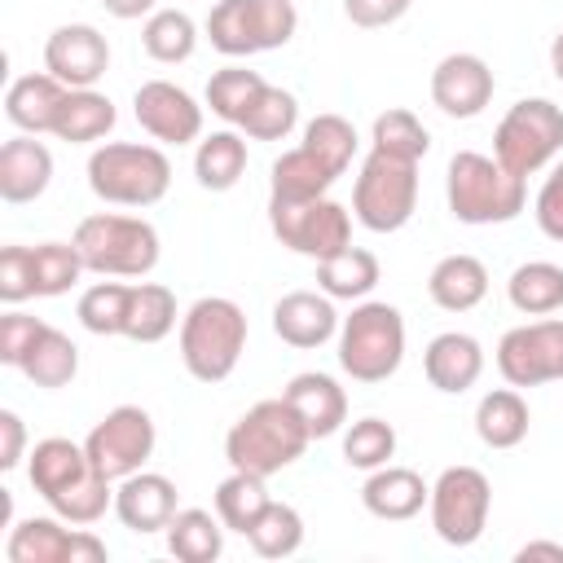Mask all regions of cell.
Returning <instances> with one entry per match:
<instances>
[{
    "mask_svg": "<svg viewBox=\"0 0 563 563\" xmlns=\"http://www.w3.org/2000/svg\"><path fill=\"white\" fill-rule=\"evenodd\" d=\"M110 550L88 528H66L62 515H31L9 528L4 559L9 563H101Z\"/></svg>",
    "mask_w": 563,
    "mask_h": 563,
    "instance_id": "13",
    "label": "cell"
},
{
    "mask_svg": "<svg viewBox=\"0 0 563 563\" xmlns=\"http://www.w3.org/2000/svg\"><path fill=\"white\" fill-rule=\"evenodd\" d=\"M66 92H70V88H66L62 79H53L48 70L18 75V79L9 84V92H4V119H9L18 132H31V136L53 132Z\"/></svg>",
    "mask_w": 563,
    "mask_h": 563,
    "instance_id": "25",
    "label": "cell"
},
{
    "mask_svg": "<svg viewBox=\"0 0 563 563\" xmlns=\"http://www.w3.org/2000/svg\"><path fill=\"white\" fill-rule=\"evenodd\" d=\"M246 541L260 559H290L303 545V515L286 501H268L264 515L251 523Z\"/></svg>",
    "mask_w": 563,
    "mask_h": 563,
    "instance_id": "39",
    "label": "cell"
},
{
    "mask_svg": "<svg viewBox=\"0 0 563 563\" xmlns=\"http://www.w3.org/2000/svg\"><path fill=\"white\" fill-rule=\"evenodd\" d=\"M559 150H563V106H554L550 97L515 101L493 132V158L523 180L545 163H554Z\"/></svg>",
    "mask_w": 563,
    "mask_h": 563,
    "instance_id": "9",
    "label": "cell"
},
{
    "mask_svg": "<svg viewBox=\"0 0 563 563\" xmlns=\"http://www.w3.org/2000/svg\"><path fill=\"white\" fill-rule=\"evenodd\" d=\"M369 150H383V154H396V158H413L422 163L427 150H431V132L422 128V119L405 106H391L374 119V132H369Z\"/></svg>",
    "mask_w": 563,
    "mask_h": 563,
    "instance_id": "40",
    "label": "cell"
},
{
    "mask_svg": "<svg viewBox=\"0 0 563 563\" xmlns=\"http://www.w3.org/2000/svg\"><path fill=\"white\" fill-rule=\"evenodd\" d=\"M114 101L97 88H70L62 110H57V123H53V136L66 141V145H92L101 141L110 128H114Z\"/></svg>",
    "mask_w": 563,
    "mask_h": 563,
    "instance_id": "28",
    "label": "cell"
},
{
    "mask_svg": "<svg viewBox=\"0 0 563 563\" xmlns=\"http://www.w3.org/2000/svg\"><path fill=\"white\" fill-rule=\"evenodd\" d=\"M409 4H413V0H343V13H347L352 26L374 31V26L400 22V18L409 13Z\"/></svg>",
    "mask_w": 563,
    "mask_h": 563,
    "instance_id": "49",
    "label": "cell"
},
{
    "mask_svg": "<svg viewBox=\"0 0 563 563\" xmlns=\"http://www.w3.org/2000/svg\"><path fill=\"white\" fill-rule=\"evenodd\" d=\"M550 70H554V79L563 84V31L550 40Z\"/></svg>",
    "mask_w": 563,
    "mask_h": 563,
    "instance_id": "53",
    "label": "cell"
},
{
    "mask_svg": "<svg viewBox=\"0 0 563 563\" xmlns=\"http://www.w3.org/2000/svg\"><path fill=\"white\" fill-rule=\"evenodd\" d=\"M132 114L158 145H189L202 136V106L172 79H145L132 92Z\"/></svg>",
    "mask_w": 563,
    "mask_h": 563,
    "instance_id": "15",
    "label": "cell"
},
{
    "mask_svg": "<svg viewBox=\"0 0 563 563\" xmlns=\"http://www.w3.org/2000/svg\"><path fill=\"white\" fill-rule=\"evenodd\" d=\"M44 325L48 321H40V317H26V312H18V303L0 317V361L4 365H22V356L35 347V339L44 334Z\"/></svg>",
    "mask_w": 563,
    "mask_h": 563,
    "instance_id": "47",
    "label": "cell"
},
{
    "mask_svg": "<svg viewBox=\"0 0 563 563\" xmlns=\"http://www.w3.org/2000/svg\"><path fill=\"white\" fill-rule=\"evenodd\" d=\"M246 352V312L224 295H202L180 317V361L198 383H224Z\"/></svg>",
    "mask_w": 563,
    "mask_h": 563,
    "instance_id": "3",
    "label": "cell"
},
{
    "mask_svg": "<svg viewBox=\"0 0 563 563\" xmlns=\"http://www.w3.org/2000/svg\"><path fill=\"white\" fill-rule=\"evenodd\" d=\"M268 229L273 238L308 260H330L352 246V211L334 198H303V202H273L268 198Z\"/></svg>",
    "mask_w": 563,
    "mask_h": 563,
    "instance_id": "11",
    "label": "cell"
},
{
    "mask_svg": "<svg viewBox=\"0 0 563 563\" xmlns=\"http://www.w3.org/2000/svg\"><path fill=\"white\" fill-rule=\"evenodd\" d=\"M427 295L444 312H471L488 295V268H484V260H475L466 251L435 260V268L427 273Z\"/></svg>",
    "mask_w": 563,
    "mask_h": 563,
    "instance_id": "26",
    "label": "cell"
},
{
    "mask_svg": "<svg viewBox=\"0 0 563 563\" xmlns=\"http://www.w3.org/2000/svg\"><path fill=\"white\" fill-rule=\"evenodd\" d=\"M273 334L290 347H321L339 334V312L325 290H290L273 303Z\"/></svg>",
    "mask_w": 563,
    "mask_h": 563,
    "instance_id": "19",
    "label": "cell"
},
{
    "mask_svg": "<svg viewBox=\"0 0 563 563\" xmlns=\"http://www.w3.org/2000/svg\"><path fill=\"white\" fill-rule=\"evenodd\" d=\"M176 510H180L176 506V484L158 471H136V475L114 484V515L128 532H141V537L167 532Z\"/></svg>",
    "mask_w": 563,
    "mask_h": 563,
    "instance_id": "18",
    "label": "cell"
},
{
    "mask_svg": "<svg viewBox=\"0 0 563 563\" xmlns=\"http://www.w3.org/2000/svg\"><path fill=\"white\" fill-rule=\"evenodd\" d=\"M128 299H132V286L128 282H92L79 303H75V317L88 334H123V321H128Z\"/></svg>",
    "mask_w": 563,
    "mask_h": 563,
    "instance_id": "42",
    "label": "cell"
},
{
    "mask_svg": "<svg viewBox=\"0 0 563 563\" xmlns=\"http://www.w3.org/2000/svg\"><path fill=\"white\" fill-rule=\"evenodd\" d=\"M141 48L163 66L189 62L194 48H198V26L185 9H154L141 26Z\"/></svg>",
    "mask_w": 563,
    "mask_h": 563,
    "instance_id": "37",
    "label": "cell"
},
{
    "mask_svg": "<svg viewBox=\"0 0 563 563\" xmlns=\"http://www.w3.org/2000/svg\"><path fill=\"white\" fill-rule=\"evenodd\" d=\"M26 457V427L13 409H0V471H13Z\"/></svg>",
    "mask_w": 563,
    "mask_h": 563,
    "instance_id": "50",
    "label": "cell"
},
{
    "mask_svg": "<svg viewBox=\"0 0 563 563\" xmlns=\"http://www.w3.org/2000/svg\"><path fill=\"white\" fill-rule=\"evenodd\" d=\"M101 9H106L110 18L132 22V18H150V13H154V0H101Z\"/></svg>",
    "mask_w": 563,
    "mask_h": 563,
    "instance_id": "51",
    "label": "cell"
},
{
    "mask_svg": "<svg viewBox=\"0 0 563 563\" xmlns=\"http://www.w3.org/2000/svg\"><path fill=\"white\" fill-rule=\"evenodd\" d=\"M506 295L523 317H550L563 308V268L550 260H528L510 273Z\"/></svg>",
    "mask_w": 563,
    "mask_h": 563,
    "instance_id": "34",
    "label": "cell"
},
{
    "mask_svg": "<svg viewBox=\"0 0 563 563\" xmlns=\"http://www.w3.org/2000/svg\"><path fill=\"white\" fill-rule=\"evenodd\" d=\"M268 79L260 75V70H246V66H224V70H216L211 79H207V106H211V114L216 119H224L229 128H238L242 123V114H246V106L260 97V88H264Z\"/></svg>",
    "mask_w": 563,
    "mask_h": 563,
    "instance_id": "41",
    "label": "cell"
},
{
    "mask_svg": "<svg viewBox=\"0 0 563 563\" xmlns=\"http://www.w3.org/2000/svg\"><path fill=\"white\" fill-rule=\"evenodd\" d=\"M493 70L484 57L475 53H449L435 62L431 70V101L449 114V119H475L484 114V106L493 101Z\"/></svg>",
    "mask_w": 563,
    "mask_h": 563,
    "instance_id": "17",
    "label": "cell"
},
{
    "mask_svg": "<svg viewBox=\"0 0 563 563\" xmlns=\"http://www.w3.org/2000/svg\"><path fill=\"white\" fill-rule=\"evenodd\" d=\"M299 145H308L334 176H343V172L352 167V158H356L361 136H356V128H352L343 114H317V119H308Z\"/></svg>",
    "mask_w": 563,
    "mask_h": 563,
    "instance_id": "43",
    "label": "cell"
},
{
    "mask_svg": "<svg viewBox=\"0 0 563 563\" xmlns=\"http://www.w3.org/2000/svg\"><path fill=\"white\" fill-rule=\"evenodd\" d=\"M312 444L303 418L290 409L286 396H273V400H260L251 405L224 435V457L233 471H251V475H277L286 471L290 462L303 457V449Z\"/></svg>",
    "mask_w": 563,
    "mask_h": 563,
    "instance_id": "1",
    "label": "cell"
},
{
    "mask_svg": "<svg viewBox=\"0 0 563 563\" xmlns=\"http://www.w3.org/2000/svg\"><path fill=\"white\" fill-rule=\"evenodd\" d=\"M431 528L444 545H475L488 528L493 510V484L479 466H444L431 484Z\"/></svg>",
    "mask_w": 563,
    "mask_h": 563,
    "instance_id": "10",
    "label": "cell"
},
{
    "mask_svg": "<svg viewBox=\"0 0 563 563\" xmlns=\"http://www.w3.org/2000/svg\"><path fill=\"white\" fill-rule=\"evenodd\" d=\"M422 374L435 391L444 396H462L466 387L479 383L484 374V347L475 334H462V330H444L427 343L422 352Z\"/></svg>",
    "mask_w": 563,
    "mask_h": 563,
    "instance_id": "20",
    "label": "cell"
},
{
    "mask_svg": "<svg viewBox=\"0 0 563 563\" xmlns=\"http://www.w3.org/2000/svg\"><path fill=\"white\" fill-rule=\"evenodd\" d=\"M282 396H286L290 409L303 418V427H308L312 440H325V435H334V431L347 422V396H343V387H339L330 374L303 369V374H295V378L282 387Z\"/></svg>",
    "mask_w": 563,
    "mask_h": 563,
    "instance_id": "23",
    "label": "cell"
},
{
    "mask_svg": "<svg viewBox=\"0 0 563 563\" xmlns=\"http://www.w3.org/2000/svg\"><path fill=\"white\" fill-rule=\"evenodd\" d=\"M176 330V295L163 282H132L123 339L132 343H158Z\"/></svg>",
    "mask_w": 563,
    "mask_h": 563,
    "instance_id": "32",
    "label": "cell"
},
{
    "mask_svg": "<svg viewBox=\"0 0 563 563\" xmlns=\"http://www.w3.org/2000/svg\"><path fill=\"white\" fill-rule=\"evenodd\" d=\"M216 515L229 532H251V523L264 515V506L273 501L268 488H264V475H251V471H229L220 484H216Z\"/></svg>",
    "mask_w": 563,
    "mask_h": 563,
    "instance_id": "36",
    "label": "cell"
},
{
    "mask_svg": "<svg viewBox=\"0 0 563 563\" xmlns=\"http://www.w3.org/2000/svg\"><path fill=\"white\" fill-rule=\"evenodd\" d=\"M44 70L66 88H97L110 70V44L88 22H66L44 40Z\"/></svg>",
    "mask_w": 563,
    "mask_h": 563,
    "instance_id": "16",
    "label": "cell"
},
{
    "mask_svg": "<svg viewBox=\"0 0 563 563\" xmlns=\"http://www.w3.org/2000/svg\"><path fill=\"white\" fill-rule=\"evenodd\" d=\"M497 374L510 387H541L563 378V321L541 317L506 330L497 343Z\"/></svg>",
    "mask_w": 563,
    "mask_h": 563,
    "instance_id": "14",
    "label": "cell"
},
{
    "mask_svg": "<svg viewBox=\"0 0 563 563\" xmlns=\"http://www.w3.org/2000/svg\"><path fill=\"white\" fill-rule=\"evenodd\" d=\"M31 260H35V295L40 299L66 295L88 273L75 242H40V246H31Z\"/></svg>",
    "mask_w": 563,
    "mask_h": 563,
    "instance_id": "44",
    "label": "cell"
},
{
    "mask_svg": "<svg viewBox=\"0 0 563 563\" xmlns=\"http://www.w3.org/2000/svg\"><path fill=\"white\" fill-rule=\"evenodd\" d=\"M92 475L88 449L66 440V435H48L26 453V479L44 501H57L62 493H70L79 479Z\"/></svg>",
    "mask_w": 563,
    "mask_h": 563,
    "instance_id": "21",
    "label": "cell"
},
{
    "mask_svg": "<svg viewBox=\"0 0 563 563\" xmlns=\"http://www.w3.org/2000/svg\"><path fill=\"white\" fill-rule=\"evenodd\" d=\"M339 176L308 150V145H295L286 150L277 163H273V176H268V198L273 202H303V198H321L330 194Z\"/></svg>",
    "mask_w": 563,
    "mask_h": 563,
    "instance_id": "29",
    "label": "cell"
},
{
    "mask_svg": "<svg viewBox=\"0 0 563 563\" xmlns=\"http://www.w3.org/2000/svg\"><path fill=\"white\" fill-rule=\"evenodd\" d=\"M299 13L290 0H216L207 13V40L224 57H251L290 44Z\"/></svg>",
    "mask_w": 563,
    "mask_h": 563,
    "instance_id": "8",
    "label": "cell"
},
{
    "mask_svg": "<svg viewBox=\"0 0 563 563\" xmlns=\"http://www.w3.org/2000/svg\"><path fill=\"white\" fill-rule=\"evenodd\" d=\"M528 427H532V413H528V400L519 396V387H493V391L479 396V405H475V435L488 449L523 444Z\"/></svg>",
    "mask_w": 563,
    "mask_h": 563,
    "instance_id": "27",
    "label": "cell"
},
{
    "mask_svg": "<svg viewBox=\"0 0 563 563\" xmlns=\"http://www.w3.org/2000/svg\"><path fill=\"white\" fill-rule=\"evenodd\" d=\"M154 418L141 405H114L84 440L88 462L106 475V479H128L136 471H145L150 453H154Z\"/></svg>",
    "mask_w": 563,
    "mask_h": 563,
    "instance_id": "12",
    "label": "cell"
},
{
    "mask_svg": "<svg viewBox=\"0 0 563 563\" xmlns=\"http://www.w3.org/2000/svg\"><path fill=\"white\" fill-rule=\"evenodd\" d=\"M295 123H299V101H295V92H286V88H277V84H264L260 97L246 106V114H242L238 128H242L251 141H286V136L295 132Z\"/></svg>",
    "mask_w": 563,
    "mask_h": 563,
    "instance_id": "38",
    "label": "cell"
},
{
    "mask_svg": "<svg viewBox=\"0 0 563 563\" xmlns=\"http://www.w3.org/2000/svg\"><path fill=\"white\" fill-rule=\"evenodd\" d=\"M31 295H35V260H31V246L9 242L0 251V299L4 303H22Z\"/></svg>",
    "mask_w": 563,
    "mask_h": 563,
    "instance_id": "46",
    "label": "cell"
},
{
    "mask_svg": "<svg viewBox=\"0 0 563 563\" xmlns=\"http://www.w3.org/2000/svg\"><path fill=\"white\" fill-rule=\"evenodd\" d=\"M405 361V317L396 303L361 299L339 321V365L356 383H383Z\"/></svg>",
    "mask_w": 563,
    "mask_h": 563,
    "instance_id": "6",
    "label": "cell"
},
{
    "mask_svg": "<svg viewBox=\"0 0 563 563\" xmlns=\"http://www.w3.org/2000/svg\"><path fill=\"white\" fill-rule=\"evenodd\" d=\"M519 563H532V559H550V563H563V545L559 541H528L515 550Z\"/></svg>",
    "mask_w": 563,
    "mask_h": 563,
    "instance_id": "52",
    "label": "cell"
},
{
    "mask_svg": "<svg viewBox=\"0 0 563 563\" xmlns=\"http://www.w3.org/2000/svg\"><path fill=\"white\" fill-rule=\"evenodd\" d=\"M427 501H431V484L409 466H391L387 462V466L369 471V479L361 484V506L374 519H387V523L413 519Z\"/></svg>",
    "mask_w": 563,
    "mask_h": 563,
    "instance_id": "22",
    "label": "cell"
},
{
    "mask_svg": "<svg viewBox=\"0 0 563 563\" xmlns=\"http://www.w3.org/2000/svg\"><path fill=\"white\" fill-rule=\"evenodd\" d=\"M18 369H22L35 387L57 391V387H66V383L79 374V347H75V339L62 334L57 325H44V334L35 339V347L22 356Z\"/></svg>",
    "mask_w": 563,
    "mask_h": 563,
    "instance_id": "35",
    "label": "cell"
},
{
    "mask_svg": "<svg viewBox=\"0 0 563 563\" xmlns=\"http://www.w3.org/2000/svg\"><path fill=\"white\" fill-rule=\"evenodd\" d=\"M396 457V427L383 422V418H356L347 431H343V462L356 466V471H378Z\"/></svg>",
    "mask_w": 563,
    "mask_h": 563,
    "instance_id": "45",
    "label": "cell"
},
{
    "mask_svg": "<svg viewBox=\"0 0 563 563\" xmlns=\"http://www.w3.org/2000/svg\"><path fill=\"white\" fill-rule=\"evenodd\" d=\"M444 198L462 224H506L528 202V180L506 172L493 154L457 150L444 172Z\"/></svg>",
    "mask_w": 563,
    "mask_h": 563,
    "instance_id": "2",
    "label": "cell"
},
{
    "mask_svg": "<svg viewBox=\"0 0 563 563\" xmlns=\"http://www.w3.org/2000/svg\"><path fill=\"white\" fill-rule=\"evenodd\" d=\"M53 180V154L31 132L0 145V198L4 202H35Z\"/></svg>",
    "mask_w": 563,
    "mask_h": 563,
    "instance_id": "24",
    "label": "cell"
},
{
    "mask_svg": "<svg viewBox=\"0 0 563 563\" xmlns=\"http://www.w3.org/2000/svg\"><path fill=\"white\" fill-rule=\"evenodd\" d=\"M172 185V163L158 145L106 141L88 154V189L110 207H154Z\"/></svg>",
    "mask_w": 563,
    "mask_h": 563,
    "instance_id": "5",
    "label": "cell"
},
{
    "mask_svg": "<svg viewBox=\"0 0 563 563\" xmlns=\"http://www.w3.org/2000/svg\"><path fill=\"white\" fill-rule=\"evenodd\" d=\"M224 532L229 528L220 523V515H211L202 506H185L167 523V550L180 563H216L224 554Z\"/></svg>",
    "mask_w": 563,
    "mask_h": 563,
    "instance_id": "30",
    "label": "cell"
},
{
    "mask_svg": "<svg viewBox=\"0 0 563 563\" xmlns=\"http://www.w3.org/2000/svg\"><path fill=\"white\" fill-rule=\"evenodd\" d=\"M84 255V268L97 277H145L158 264V229L145 216H123V211H97L84 216L75 238Z\"/></svg>",
    "mask_w": 563,
    "mask_h": 563,
    "instance_id": "4",
    "label": "cell"
},
{
    "mask_svg": "<svg viewBox=\"0 0 563 563\" xmlns=\"http://www.w3.org/2000/svg\"><path fill=\"white\" fill-rule=\"evenodd\" d=\"M378 255L365 246H343L339 255L317 260V290H325L330 299H365L378 286Z\"/></svg>",
    "mask_w": 563,
    "mask_h": 563,
    "instance_id": "31",
    "label": "cell"
},
{
    "mask_svg": "<svg viewBox=\"0 0 563 563\" xmlns=\"http://www.w3.org/2000/svg\"><path fill=\"white\" fill-rule=\"evenodd\" d=\"M242 172H246V141L233 128L211 132V136L198 141V150H194V176H198L202 189L224 194V189H233L242 180Z\"/></svg>",
    "mask_w": 563,
    "mask_h": 563,
    "instance_id": "33",
    "label": "cell"
},
{
    "mask_svg": "<svg viewBox=\"0 0 563 563\" xmlns=\"http://www.w3.org/2000/svg\"><path fill=\"white\" fill-rule=\"evenodd\" d=\"M413 211H418V163L369 150L352 185V216L369 233H396L413 220Z\"/></svg>",
    "mask_w": 563,
    "mask_h": 563,
    "instance_id": "7",
    "label": "cell"
},
{
    "mask_svg": "<svg viewBox=\"0 0 563 563\" xmlns=\"http://www.w3.org/2000/svg\"><path fill=\"white\" fill-rule=\"evenodd\" d=\"M532 216H537V224H541V233H545L550 242H563V158L554 163V172H550L545 185L537 189Z\"/></svg>",
    "mask_w": 563,
    "mask_h": 563,
    "instance_id": "48",
    "label": "cell"
}]
</instances>
